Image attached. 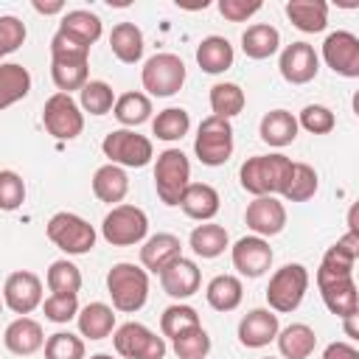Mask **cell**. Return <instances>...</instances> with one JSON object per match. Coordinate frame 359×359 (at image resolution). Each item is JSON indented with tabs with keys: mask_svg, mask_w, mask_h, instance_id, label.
Wrapping results in <instances>:
<instances>
[{
	"mask_svg": "<svg viewBox=\"0 0 359 359\" xmlns=\"http://www.w3.org/2000/svg\"><path fill=\"white\" fill-rule=\"evenodd\" d=\"M157 275H160L163 292L168 297H174V300H185V297L196 294L199 292V283H202L199 266L191 258H185V255H180L177 261H171L168 266H163Z\"/></svg>",
	"mask_w": 359,
	"mask_h": 359,
	"instance_id": "obj_18",
	"label": "cell"
},
{
	"mask_svg": "<svg viewBox=\"0 0 359 359\" xmlns=\"http://www.w3.org/2000/svg\"><path fill=\"white\" fill-rule=\"evenodd\" d=\"M149 233V216L137 205H115L104 222H101V236L112 247H132L140 244Z\"/></svg>",
	"mask_w": 359,
	"mask_h": 359,
	"instance_id": "obj_6",
	"label": "cell"
},
{
	"mask_svg": "<svg viewBox=\"0 0 359 359\" xmlns=\"http://www.w3.org/2000/svg\"><path fill=\"white\" fill-rule=\"evenodd\" d=\"M205 297H208V306L210 309H216V311H233V309H238V303L244 297V286H241V280L236 275H216L205 286Z\"/></svg>",
	"mask_w": 359,
	"mask_h": 359,
	"instance_id": "obj_34",
	"label": "cell"
},
{
	"mask_svg": "<svg viewBox=\"0 0 359 359\" xmlns=\"http://www.w3.org/2000/svg\"><path fill=\"white\" fill-rule=\"evenodd\" d=\"M45 359H84V339L70 331H56L45 339Z\"/></svg>",
	"mask_w": 359,
	"mask_h": 359,
	"instance_id": "obj_45",
	"label": "cell"
},
{
	"mask_svg": "<svg viewBox=\"0 0 359 359\" xmlns=\"http://www.w3.org/2000/svg\"><path fill=\"white\" fill-rule=\"evenodd\" d=\"M115 353L123 359H163L165 356V339L157 337L143 323H123L112 331Z\"/></svg>",
	"mask_w": 359,
	"mask_h": 359,
	"instance_id": "obj_11",
	"label": "cell"
},
{
	"mask_svg": "<svg viewBox=\"0 0 359 359\" xmlns=\"http://www.w3.org/2000/svg\"><path fill=\"white\" fill-rule=\"evenodd\" d=\"M323 359H359V351L351 342H331L323 351Z\"/></svg>",
	"mask_w": 359,
	"mask_h": 359,
	"instance_id": "obj_52",
	"label": "cell"
},
{
	"mask_svg": "<svg viewBox=\"0 0 359 359\" xmlns=\"http://www.w3.org/2000/svg\"><path fill=\"white\" fill-rule=\"evenodd\" d=\"M45 283H48L50 294H79V289H81V269L73 261L59 258V261H53L48 266Z\"/></svg>",
	"mask_w": 359,
	"mask_h": 359,
	"instance_id": "obj_40",
	"label": "cell"
},
{
	"mask_svg": "<svg viewBox=\"0 0 359 359\" xmlns=\"http://www.w3.org/2000/svg\"><path fill=\"white\" fill-rule=\"evenodd\" d=\"M286 17L303 34H320L328 25V3L325 0H289Z\"/></svg>",
	"mask_w": 359,
	"mask_h": 359,
	"instance_id": "obj_25",
	"label": "cell"
},
{
	"mask_svg": "<svg viewBox=\"0 0 359 359\" xmlns=\"http://www.w3.org/2000/svg\"><path fill=\"white\" fill-rule=\"evenodd\" d=\"M0 314H3V297H0Z\"/></svg>",
	"mask_w": 359,
	"mask_h": 359,
	"instance_id": "obj_56",
	"label": "cell"
},
{
	"mask_svg": "<svg viewBox=\"0 0 359 359\" xmlns=\"http://www.w3.org/2000/svg\"><path fill=\"white\" fill-rule=\"evenodd\" d=\"M233 126L224 118L208 115L199 129H196V140H194V154L199 157L202 165H224L233 154Z\"/></svg>",
	"mask_w": 359,
	"mask_h": 359,
	"instance_id": "obj_7",
	"label": "cell"
},
{
	"mask_svg": "<svg viewBox=\"0 0 359 359\" xmlns=\"http://www.w3.org/2000/svg\"><path fill=\"white\" fill-rule=\"evenodd\" d=\"M297 118L289 112V109H269L261 123H258V135L266 146H275V149H283L289 146L294 137H297Z\"/></svg>",
	"mask_w": 359,
	"mask_h": 359,
	"instance_id": "obj_24",
	"label": "cell"
},
{
	"mask_svg": "<svg viewBox=\"0 0 359 359\" xmlns=\"http://www.w3.org/2000/svg\"><path fill=\"white\" fill-rule=\"evenodd\" d=\"M45 233H48L50 244L59 247L67 255H84L95 247V227L87 219H81L79 213H70V210L53 213L45 224Z\"/></svg>",
	"mask_w": 359,
	"mask_h": 359,
	"instance_id": "obj_3",
	"label": "cell"
},
{
	"mask_svg": "<svg viewBox=\"0 0 359 359\" xmlns=\"http://www.w3.org/2000/svg\"><path fill=\"white\" fill-rule=\"evenodd\" d=\"M247 98H244V90L236 84V81H219L210 87V109L216 118H236L241 109H244Z\"/></svg>",
	"mask_w": 359,
	"mask_h": 359,
	"instance_id": "obj_38",
	"label": "cell"
},
{
	"mask_svg": "<svg viewBox=\"0 0 359 359\" xmlns=\"http://www.w3.org/2000/svg\"><path fill=\"white\" fill-rule=\"evenodd\" d=\"M93 194L101 202L112 205V208L121 205L123 196L129 194V177H126V171L121 165H112V163L95 168V174H93Z\"/></svg>",
	"mask_w": 359,
	"mask_h": 359,
	"instance_id": "obj_27",
	"label": "cell"
},
{
	"mask_svg": "<svg viewBox=\"0 0 359 359\" xmlns=\"http://www.w3.org/2000/svg\"><path fill=\"white\" fill-rule=\"evenodd\" d=\"M289 171H292V160L286 154H280V151L255 154L241 163L238 180H241V188L252 196H275L283 191Z\"/></svg>",
	"mask_w": 359,
	"mask_h": 359,
	"instance_id": "obj_1",
	"label": "cell"
},
{
	"mask_svg": "<svg viewBox=\"0 0 359 359\" xmlns=\"http://www.w3.org/2000/svg\"><path fill=\"white\" fill-rule=\"evenodd\" d=\"M90 59V48L70 39L67 34L56 31L50 39V62H87Z\"/></svg>",
	"mask_w": 359,
	"mask_h": 359,
	"instance_id": "obj_47",
	"label": "cell"
},
{
	"mask_svg": "<svg viewBox=\"0 0 359 359\" xmlns=\"http://www.w3.org/2000/svg\"><path fill=\"white\" fill-rule=\"evenodd\" d=\"M194 325H202L199 323V314H196L194 306H185V303H174V306H168L160 314V334H163V339L165 337L174 339L177 334H182V331H188Z\"/></svg>",
	"mask_w": 359,
	"mask_h": 359,
	"instance_id": "obj_42",
	"label": "cell"
},
{
	"mask_svg": "<svg viewBox=\"0 0 359 359\" xmlns=\"http://www.w3.org/2000/svg\"><path fill=\"white\" fill-rule=\"evenodd\" d=\"M233 266L244 278H261L272 266V247L261 236H244L230 247Z\"/></svg>",
	"mask_w": 359,
	"mask_h": 359,
	"instance_id": "obj_15",
	"label": "cell"
},
{
	"mask_svg": "<svg viewBox=\"0 0 359 359\" xmlns=\"http://www.w3.org/2000/svg\"><path fill=\"white\" fill-rule=\"evenodd\" d=\"M25 202V182L17 171H0V210H17Z\"/></svg>",
	"mask_w": 359,
	"mask_h": 359,
	"instance_id": "obj_49",
	"label": "cell"
},
{
	"mask_svg": "<svg viewBox=\"0 0 359 359\" xmlns=\"http://www.w3.org/2000/svg\"><path fill=\"white\" fill-rule=\"evenodd\" d=\"M297 126H303V129L311 132V135H328V132L337 126V118H334V112H331L328 107H323V104H309V107H303V112H300V118H297Z\"/></svg>",
	"mask_w": 359,
	"mask_h": 359,
	"instance_id": "obj_46",
	"label": "cell"
},
{
	"mask_svg": "<svg viewBox=\"0 0 359 359\" xmlns=\"http://www.w3.org/2000/svg\"><path fill=\"white\" fill-rule=\"evenodd\" d=\"M112 115L118 118V123H123V129H135L151 118V101L146 93H123L115 98Z\"/></svg>",
	"mask_w": 359,
	"mask_h": 359,
	"instance_id": "obj_36",
	"label": "cell"
},
{
	"mask_svg": "<svg viewBox=\"0 0 359 359\" xmlns=\"http://www.w3.org/2000/svg\"><path fill=\"white\" fill-rule=\"evenodd\" d=\"M356 317H359V314H353V317H345V334H348L351 339H356V337H359V331H356Z\"/></svg>",
	"mask_w": 359,
	"mask_h": 359,
	"instance_id": "obj_54",
	"label": "cell"
},
{
	"mask_svg": "<svg viewBox=\"0 0 359 359\" xmlns=\"http://www.w3.org/2000/svg\"><path fill=\"white\" fill-rule=\"evenodd\" d=\"M280 331L278 314L269 309H250L238 320V342L244 348H264L269 345Z\"/></svg>",
	"mask_w": 359,
	"mask_h": 359,
	"instance_id": "obj_19",
	"label": "cell"
},
{
	"mask_svg": "<svg viewBox=\"0 0 359 359\" xmlns=\"http://www.w3.org/2000/svg\"><path fill=\"white\" fill-rule=\"evenodd\" d=\"M191 182V163L185 157V151L180 149H165L157 154L154 163V188L163 205H180L182 191Z\"/></svg>",
	"mask_w": 359,
	"mask_h": 359,
	"instance_id": "obj_5",
	"label": "cell"
},
{
	"mask_svg": "<svg viewBox=\"0 0 359 359\" xmlns=\"http://www.w3.org/2000/svg\"><path fill=\"white\" fill-rule=\"evenodd\" d=\"M309 289V269L303 264H286L272 272L269 286H266V303L269 311L275 314H289L294 311Z\"/></svg>",
	"mask_w": 359,
	"mask_h": 359,
	"instance_id": "obj_4",
	"label": "cell"
},
{
	"mask_svg": "<svg viewBox=\"0 0 359 359\" xmlns=\"http://www.w3.org/2000/svg\"><path fill=\"white\" fill-rule=\"evenodd\" d=\"M171 348H174L177 359H205L210 353V337L202 325H194V328L177 334L171 339Z\"/></svg>",
	"mask_w": 359,
	"mask_h": 359,
	"instance_id": "obj_43",
	"label": "cell"
},
{
	"mask_svg": "<svg viewBox=\"0 0 359 359\" xmlns=\"http://www.w3.org/2000/svg\"><path fill=\"white\" fill-rule=\"evenodd\" d=\"M31 6H34L39 14H59V11L65 8V3H62V0H53V3H42V0H34Z\"/></svg>",
	"mask_w": 359,
	"mask_h": 359,
	"instance_id": "obj_53",
	"label": "cell"
},
{
	"mask_svg": "<svg viewBox=\"0 0 359 359\" xmlns=\"http://www.w3.org/2000/svg\"><path fill=\"white\" fill-rule=\"evenodd\" d=\"M317 289H320V297H323L325 309L331 314H337L339 320L359 314V289H356L353 278L325 280V283H317Z\"/></svg>",
	"mask_w": 359,
	"mask_h": 359,
	"instance_id": "obj_20",
	"label": "cell"
},
{
	"mask_svg": "<svg viewBox=\"0 0 359 359\" xmlns=\"http://www.w3.org/2000/svg\"><path fill=\"white\" fill-rule=\"evenodd\" d=\"M101 151L104 157H109L112 165L121 168H143L154 157L151 140L146 135H137L135 129H112L101 140Z\"/></svg>",
	"mask_w": 359,
	"mask_h": 359,
	"instance_id": "obj_8",
	"label": "cell"
},
{
	"mask_svg": "<svg viewBox=\"0 0 359 359\" xmlns=\"http://www.w3.org/2000/svg\"><path fill=\"white\" fill-rule=\"evenodd\" d=\"M28 93H31V73L17 62L0 65V109L22 101Z\"/></svg>",
	"mask_w": 359,
	"mask_h": 359,
	"instance_id": "obj_35",
	"label": "cell"
},
{
	"mask_svg": "<svg viewBox=\"0 0 359 359\" xmlns=\"http://www.w3.org/2000/svg\"><path fill=\"white\" fill-rule=\"evenodd\" d=\"M323 59L337 76L356 79L359 76V36L351 31H331L323 42Z\"/></svg>",
	"mask_w": 359,
	"mask_h": 359,
	"instance_id": "obj_13",
	"label": "cell"
},
{
	"mask_svg": "<svg viewBox=\"0 0 359 359\" xmlns=\"http://www.w3.org/2000/svg\"><path fill=\"white\" fill-rule=\"evenodd\" d=\"M90 359H112V356H109V353H93Z\"/></svg>",
	"mask_w": 359,
	"mask_h": 359,
	"instance_id": "obj_55",
	"label": "cell"
},
{
	"mask_svg": "<svg viewBox=\"0 0 359 359\" xmlns=\"http://www.w3.org/2000/svg\"><path fill=\"white\" fill-rule=\"evenodd\" d=\"M188 129H191V115L182 107H168V109L157 112V118L151 121V132L165 143L182 140L188 135Z\"/></svg>",
	"mask_w": 359,
	"mask_h": 359,
	"instance_id": "obj_39",
	"label": "cell"
},
{
	"mask_svg": "<svg viewBox=\"0 0 359 359\" xmlns=\"http://www.w3.org/2000/svg\"><path fill=\"white\" fill-rule=\"evenodd\" d=\"M356 258H359V233L348 230L342 238H337V244L325 250L320 269H317V283L337 280V278H353Z\"/></svg>",
	"mask_w": 359,
	"mask_h": 359,
	"instance_id": "obj_14",
	"label": "cell"
},
{
	"mask_svg": "<svg viewBox=\"0 0 359 359\" xmlns=\"http://www.w3.org/2000/svg\"><path fill=\"white\" fill-rule=\"evenodd\" d=\"M107 292L112 297V309L123 314H135L149 300V272L129 261L112 264L107 272Z\"/></svg>",
	"mask_w": 359,
	"mask_h": 359,
	"instance_id": "obj_2",
	"label": "cell"
},
{
	"mask_svg": "<svg viewBox=\"0 0 359 359\" xmlns=\"http://www.w3.org/2000/svg\"><path fill=\"white\" fill-rule=\"evenodd\" d=\"M264 359H272V356H264Z\"/></svg>",
	"mask_w": 359,
	"mask_h": 359,
	"instance_id": "obj_57",
	"label": "cell"
},
{
	"mask_svg": "<svg viewBox=\"0 0 359 359\" xmlns=\"http://www.w3.org/2000/svg\"><path fill=\"white\" fill-rule=\"evenodd\" d=\"M112 104H115V93L101 79H93L79 90V107L90 115H107L112 109Z\"/></svg>",
	"mask_w": 359,
	"mask_h": 359,
	"instance_id": "obj_41",
	"label": "cell"
},
{
	"mask_svg": "<svg viewBox=\"0 0 359 359\" xmlns=\"http://www.w3.org/2000/svg\"><path fill=\"white\" fill-rule=\"evenodd\" d=\"M22 42H25V22L14 14H3L0 17V59L14 53Z\"/></svg>",
	"mask_w": 359,
	"mask_h": 359,
	"instance_id": "obj_50",
	"label": "cell"
},
{
	"mask_svg": "<svg viewBox=\"0 0 359 359\" xmlns=\"http://www.w3.org/2000/svg\"><path fill=\"white\" fill-rule=\"evenodd\" d=\"M182 255V244L174 233H157V236H149L140 247V264L146 272H160L163 266H168L171 261H177Z\"/></svg>",
	"mask_w": 359,
	"mask_h": 359,
	"instance_id": "obj_23",
	"label": "cell"
},
{
	"mask_svg": "<svg viewBox=\"0 0 359 359\" xmlns=\"http://www.w3.org/2000/svg\"><path fill=\"white\" fill-rule=\"evenodd\" d=\"M3 345L14 353V356H31L45 345V334L42 325L31 317H17L6 325L3 331Z\"/></svg>",
	"mask_w": 359,
	"mask_h": 359,
	"instance_id": "obj_21",
	"label": "cell"
},
{
	"mask_svg": "<svg viewBox=\"0 0 359 359\" xmlns=\"http://www.w3.org/2000/svg\"><path fill=\"white\" fill-rule=\"evenodd\" d=\"M278 48H280V34L269 22H255L241 34V50L247 59H255V62L269 59Z\"/></svg>",
	"mask_w": 359,
	"mask_h": 359,
	"instance_id": "obj_30",
	"label": "cell"
},
{
	"mask_svg": "<svg viewBox=\"0 0 359 359\" xmlns=\"http://www.w3.org/2000/svg\"><path fill=\"white\" fill-rule=\"evenodd\" d=\"M59 31L67 34L70 39H76V42H81V45L90 48L93 42H98L104 25H101V17H98V14H93V11H87V8H73V11H65V14H62Z\"/></svg>",
	"mask_w": 359,
	"mask_h": 359,
	"instance_id": "obj_29",
	"label": "cell"
},
{
	"mask_svg": "<svg viewBox=\"0 0 359 359\" xmlns=\"http://www.w3.org/2000/svg\"><path fill=\"white\" fill-rule=\"evenodd\" d=\"M219 191L208 182H188V188L180 196V208L188 219L196 222H210L219 213Z\"/></svg>",
	"mask_w": 359,
	"mask_h": 359,
	"instance_id": "obj_22",
	"label": "cell"
},
{
	"mask_svg": "<svg viewBox=\"0 0 359 359\" xmlns=\"http://www.w3.org/2000/svg\"><path fill=\"white\" fill-rule=\"evenodd\" d=\"M42 311L50 323H70L79 314V294H50L42 300Z\"/></svg>",
	"mask_w": 359,
	"mask_h": 359,
	"instance_id": "obj_48",
	"label": "cell"
},
{
	"mask_svg": "<svg viewBox=\"0 0 359 359\" xmlns=\"http://www.w3.org/2000/svg\"><path fill=\"white\" fill-rule=\"evenodd\" d=\"M87 62H50V79L59 87V93H67L70 95L73 90H81L90 81L87 79L90 76Z\"/></svg>",
	"mask_w": 359,
	"mask_h": 359,
	"instance_id": "obj_44",
	"label": "cell"
},
{
	"mask_svg": "<svg viewBox=\"0 0 359 359\" xmlns=\"http://www.w3.org/2000/svg\"><path fill=\"white\" fill-rule=\"evenodd\" d=\"M143 90L157 98H168L185 84V62L177 53H154L140 70Z\"/></svg>",
	"mask_w": 359,
	"mask_h": 359,
	"instance_id": "obj_9",
	"label": "cell"
},
{
	"mask_svg": "<svg viewBox=\"0 0 359 359\" xmlns=\"http://www.w3.org/2000/svg\"><path fill=\"white\" fill-rule=\"evenodd\" d=\"M3 306H8L20 317L39 309L42 306V280H39V275H34L28 269L11 272L3 283Z\"/></svg>",
	"mask_w": 359,
	"mask_h": 359,
	"instance_id": "obj_12",
	"label": "cell"
},
{
	"mask_svg": "<svg viewBox=\"0 0 359 359\" xmlns=\"http://www.w3.org/2000/svg\"><path fill=\"white\" fill-rule=\"evenodd\" d=\"M317 185H320L317 171L309 163H292V171H289V180H286L280 196L289 202H309L317 194Z\"/></svg>",
	"mask_w": 359,
	"mask_h": 359,
	"instance_id": "obj_37",
	"label": "cell"
},
{
	"mask_svg": "<svg viewBox=\"0 0 359 359\" xmlns=\"http://www.w3.org/2000/svg\"><path fill=\"white\" fill-rule=\"evenodd\" d=\"M261 11V0H219V14L230 22H244Z\"/></svg>",
	"mask_w": 359,
	"mask_h": 359,
	"instance_id": "obj_51",
	"label": "cell"
},
{
	"mask_svg": "<svg viewBox=\"0 0 359 359\" xmlns=\"http://www.w3.org/2000/svg\"><path fill=\"white\" fill-rule=\"evenodd\" d=\"M76 320L81 337L87 339H104L115 331V309L107 303H87L84 309H79Z\"/></svg>",
	"mask_w": 359,
	"mask_h": 359,
	"instance_id": "obj_32",
	"label": "cell"
},
{
	"mask_svg": "<svg viewBox=\"0 0 359 359\" xmlns=\"http://www.w3.org/2000/svg\"><path fill=\"white\" fill-rule=\"evenodd\" d=\"M244 222L252 236H278L286 227V208L278 196H255L244 210Z\"/></svg>",
	"mask_w": 359,
	"mask_h": 359,
	"instance_id": "obj_17",
	"label": "cell"
},
{
	"mask_svg": "<svg viewBox=\"0 0 359 359\" xmlns=\"http://www.w3.org/2000/svg\"><path fill=\"white\" fill-rule=\"evenodd\" d=\"M278 67H280V76L289 84H309L317 76V70H320V56H317L314 45H309V42H292V45H286L280 50Z\"/></svg>",
	"mask_w": 359,
	"mask_h": 359,
	"instance_id": "obj_16",
	"label": "cell"
},
{
	"mask_svg": "<svg viewBox=\"0 0 359 359\" xmlns=\"http://www.w3.org/2000/svg\"><path fill=\"white\" fill-rule=\"evenodd\" d=\"M42 126L56 140H73L84 129V112L73 95L53 93L42 107Z\"/></svg>",
	"mask_w": 359,
	"mask_h": 359,
	"instance_id": "obj_10",
	"label": "cell"
},
{
	"mask_svg": "<svg viewBox=\"0 0 359 359\" xmlns=\"http://www.w3.org/2000/svg\"><path fill=\"white\" fill-rule=\"evenodd\" d=\"M278 351L283 359H309L317 348V334L306 323H292L283 331H278Z\"/></svg>",
	"mask_w": 359,
	"mask_h": 359,
	"instance_id": "obj_28",
	"label": "cell"
},
{
	"mask_svg": "<svg viewBox=\"0 0 359 359\" xmlns=\"http://www.w3.org/2000/svg\"><path fill=\"white\" fill-rule=\"evenodd\" d=\"M188 247L199 255V258H219L227 247H230V236L222 224H213V222H202L191 230L188 236Z\"/></svg>",
	"mask_w": 359,
	"mask_h": 359,
	"instance_id": "obj_31",
	"label": "cell"
},
{
	"mask_svg": "<svg viewBox=\"0 0 359 359\" xmlns=\"http://www.w3.org/2000/svg\"><path fill=\"white\" fill-rule=\"evenodd\" d=\"M233 59H236L233 45H230V39H224V36L210 34V36H205V39L196 45V65H199L205 73H210V76H219V73L230 70V67H233Z\"/></svg>",
	"mask_w": 359,
	"mask_h": 359,
	"instance_id": "obj_26",
	"label": "cell"
},
{
	"mask_svg": "<svg viewBox=\"0 0 359 359\" xmlns=\"http://www.w3.org/2000/svg\"><path fill=\"white\" fill-rule=\"evenodd\" d=\"M109 48L118 62L135 65L143 56V31L135 22H118L109 34Z\"/></svg>",
	"mask_w": 359,
	"mask_h": 359,
	"instance_id": "obj_33",
	"label": "cell"
}]
</instances>
